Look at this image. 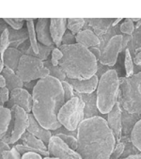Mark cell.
Returning <instances> with one entry per match:
<instances>
[{"instance_id": "obj_1", "label": "cell", "mask_w": 141, "mask_h": 159, "mask_svg": "<svg viewBox=\"0 0 141 159\" xmlns=\"http://www.w3.org/2000/svg\"><path fill=\"white\" fill-rule=\"evenodd\" d=\"M76 152L82 159H110L116 145L115 137L101 116L85 119L76 130Z\"/></svg>"}, {"instance_id": "obj_2", "label": "cell", "mask_w": 141, "mask_h": 159, "mask_svg": "<svg viewBox=\"0 0 141 159\" xmlns=\"http://www.w3.org/2000/svg\"><path fill=\"white\" fill-rule=\"evenodd\" d=\"M64 104V91L59 80L47 76L35 84L31 113L45 129L56 131L62 127L57 120V114Z\"/></svg>"}, {"instance_id": "obj_3", "label": "cell", "mask_w": 141, "mask_h": 159, "mask_svg": "<svg viewBox=\"0 0 141 159\" xmlns=\"http://www.w3.org/2000/svg\"><path fill=\"white\" fill-rule=\"evenodd\" d=\"M63 57L58 65L67 78L86 80L96 75L98 61L89 49L78 44L61 45L59 47Z\"/></svg>"}, {"instance_id": "obj_4", "label": "cell", "mask_w": 141, "mask_h": 159, "mask_svg": "<svg viewBox=\"0 0 141 159\" xmlns=\"http://www.w3.org/2000/svg\"><path fill=\"white\" fill-rule=\"evenodd\" d=\"M120 77L115 70H108L99 79L96 89V104L101 114H107L117 103Z\"/></svg>"}, {"instance_id": "obj_5", "label": "cell", "mask_w": 141, "mask_h": 159, "mask_svg": "<svg viewBox=\"0 0 141 159\" xmlns=\"http://www.w3.org/2000/svg\"><path fill=\"white\" fill-rule=\"evenodd\" d=\"M119 105L122 111L130 115L141 114V87L132 77L120 78Z\"/></svg>"}, {"instance_id": "obj_6", "label": "cell", "mask_w": 141, "mask_h": 159, "mask_svg": "<svg viewBox=\"0 0 141 159\" xmlns=\"http://www.w3.org/2000/svg\"><path fill=\"white\" fill-rule=\"evenodd\" d=\"M84 120L85 103L78 95L65 102L57 114V120L69 132H76L78 126Z\"/></svg>"}, {"instance_id": "obj_7", "label": "cell", "mask_w": 141, "mask_h": 159, "mask_svg": "<svg viewBox=\"0 0 141 159\" xmlns=\"http://www.w3.org/2000/svg\"><path fill=\"white\" fill-rule=\"evenodd\" d=\"M16 74L24 83H29L49 76V70L41 59L23 55L20 58Z\"/></svg>"}, {"instance_id": "obj_8", "label": "cell", "mask_w": 141, "mask_h": 159, "mask_svg": "<svg viewBox=\"0 0 141 159\" xmlns=\"http://www.w3.org/2000/svg\"><path fill=\"white\" fill-rule=\"evenodd\" d=\"M13 117V130L10 139V145H13L20 140L22 136L26 132L29 124V117L27 112L23 108L14 106L11 108Z\"/></svg>"}, {"instance_id": "obj_9", "label": "cell", "mask_w": 141, "mask_h": 159, "mask_svg": "<svg viewBox=\"0 0 141 159\" xmlns=\"http://www.w3.org/2000/svg\"><path fill=\"white\" fill-rule=\"evenodd\" d=\"M47 150L51 155L58 159H82L81 155L76 151L70 149L56 135L51 138L47 144Z\"/></svg>"}, {"instance_id": "obj_10", "label": "cell", "mask_w": 141, "mask_h": 159, "mask_svg": "<svg viewBox=\"0 0 141 159\" xmlns=\"http://www.w3.org/2000/svg\"><path fill=\"white\" fill-rule=\"evenodd\" d=\"M121 39L122 35H115L108 41L102 51V56L100 58L101 64L105 66H113L116 64L118 56L121 53Z\"/></svg>"}, {"instance_id": "obj_11", "label": "cell", "mask_w": 141, "mask_h": 159, "mask_svg": "<svg viewBox=\"0 0 141 159\" xmlns=\"http://www.w3.org/2000/svg\"><path fill=\"white\" fill-rule=\"evenodd\" d=\"M17 106L23 108L25 112L31 113L32 111V94L24 88L15 89L10 92V98L6 104V107L11 108L12 107Z\"/></svg>"}, {"instance_id": "obj_12", "label": "cell", "mask_w": 141, "mask_h": 159, "mask_svg": "<svg viewBox=\"0 0 141 159\" xmlns=\"http://www.w3.org/2000/svg\"><path fill=\"white\" fill-rule=\"evenodd\" d=\"M107 122L115 137L116 142L121 141L122 138V109L118 102L107 113Z\"/></svg>"}, {"instance_id": "obj_13", "label": "cell", "mask_w": 141, "mask_h": 159, "mask_svg": "<svg viewBox=\"0 0 141 159\" xmlns=\"http://www.w3.org/2000/svg\"><path fill=\"white\" fill-rule=\"evenodd\" d=\"M35 30H36V36L39 43L45 46H54L50 33V19L39 18L37 20Z\"/></svg>"}, {"instance_id": "obj_14", "label": "cell", "mask_w": 141, "mask_h": 159, "mask_svg": "<svg viewBox=\"0 0 141 159\" xmlns=\"http://www.w3.org/2000/svg\"><path fill=\"white\" fill-rule=\"evenodd\" d=\"M67 31L66 18H52L50 19V33L56 47L59 48L62 43V38Z\"/></svg>"}, {"instance_id": "obj_15", "label": "cell", "mask_w": 141, "mask_h": 159, "mask_svg": "<svg viewBox=\"0 0 141 159\" xmlns=\"http://www.w3.org/2000/svg\"><path fill=\"white\" fill-rule=\"evenodd\" d=\"M66 80L72 85L75 91L78 92V94L93 93L96 90L99 82V78L96 75L86 80H75V79H69V78H67Z\"/></svg>"}, {"instance_id": "obj_16", "label": "cell", "mask_w": 141, "mask_h": 159, "mask_svg": "<svg viewBox=\"0 0 141 159\" xmlns=\"http://www.w3.org/2000/svg\"><path fill=\"white\" fill-rule=\"evenodd\" d=\"M28 117H29V124H28L26 131H28L30 134H32L33 136L41 139L45 145H47L49 143L51 138L53 137L52 132L50 130L45 129L44 127H43L39 123V121L35 119V117L33 116L32 113H29Z\"/></svg>"}, {"instance_id": "obj_17", "label": "cell", "mask_w": 141, "mask_h": 159, "mask_svg": "<svg viewBox=\"0 0 141 159\" xmlns=\"http://www.w3.org/2000/svg\"><path fill=\"white\" fill-rule=\"evenodd\" d=\"M76 43L89 49L91 47H98L101 43L100 38L91 29H83L75 36Z\"/></svg>"}, {"instance_id": "obj_18", "label": "cell", "mask_w": 141, "mask_h": 159, "mask_svg": "<svg viewBox=\"0 0 141 159\" xmlns=\"http://www.w3.org/2000/svg\"><path fill=\"white\" fill-rule=\"evenodd\" d=\"M9 29V39H10V47L14 49H19L25 42L28 41V32L26 28H22L19 30L12 29L10 26Z\"/></svg>"}, {"instance_id": "obj_19", "label": "cell", "mask_w": 141, "mask_h": 159, "mask_svg": "<svg viewBox=\"0 0 141 159\" xmlns=\"http://www.w3.org/2000/svg\"><path fill=\"white\" fill-rule=\"evenodd\" d=\"M22 56H23V53L20 50L10 47L5 51V53L1 56V57L3 58L4 65L6 68H9L16 72Z\"/></svg>"}, {"instance_id": "obj_20", "label": "cell", "mask_w": 141, "mask_h": 159, "mask_svg": "<svg viewBox=\"0 0 141 159\" xmlns=\"http://www.w3.org/2000/svg\"><path fill=\"white\" fill-rule=\"evenodd\" d=\"M114 19H88L89 25L92 27V31L100 38L107 32L110 25H112Z\"/></svg>"}, {"instance_id": "obj_21", "label": "cell", "mask_w": 141, "mask_h": 159, "mask_svg": "<svg viewBox=\"0 0 141 159\" xmlns=\"http://www.w3.org/2000/svg\"><path fill=\"white\" fill-rule=\"evenodd\" d=\"M2 75L6 80V88L10 90V92L15 89H21L24 87V82L17 75L16 72L5 67L2 72Z\"/></svg>"}, {"instance_id": "obj_22", "label": "cell", "mask_w": 141, "mask_h": 159, "mask_svg": "<svg viewBox=\"0 0 141 159\" xmlns=\"http://www.w3.org/2000/svg\"><path fill=\"white\" fill-rule=\"evenodd\" d=\"M11 110L6 107H0V140L8 131L9 125L11 121Z\"/></svg>"}, {"instance_id": "obj_23", "label": "cell", "mask_w": 141, "mask_h": 159, "mask_svg": "<svg viewBox=\"0 0 141 159\" xmlns=\"http://www.w3.org/2000/svg\"><path fill=\"white\" fill-rule=\"evenodd\" d=\"M20 141L22 142L21 144H23V145H25V146H28L31 148H35V149H39V150L47 151V145H45L38 138H36L32 134H30L28 131H26L22 136V138L20 139Z\"/></svg>"}, {"instance_id": "obj_24", "label": "cell", "mask_w": 141, "mask_h": 159, "mask_svg": "<svg viewBox=\"0 0 141 159\" xmlns=\"http://www.w3.org/2000/svg\"><path fill=\"white\" fill-rule=\"evenodd\" d=\"M86 25V20L84 18H69L67 19V28L74 35H77Z\"/></svg>"}, {"instance_id": "obj_25", "label": "cell", "mask_w": 141, "mask_h": 159, "mask_svg": "<svg viewBox=\"0 0 141 159\" xmlns=\"http://www.w3.org/2000/svg\"><path fill=\"white\" fill-rule=\"evenodd\" d=\"M132 144L141 152V119H139L134 125L131 131Z\"/></svg>"}, {"instance_id": "obj_26", "label": "cell", "mask_w": 141, "mask_h": 159, "mask_svg": "<svg viewBox=\"0 0 141 159\" xmlns=\"http://www.w3.org/2000/svg\"><path fill=\"white\" fill-rule=\"evenodd\" d=\"M43 62H44L45 67L49 70V76L55 77L56 79L59 80L60 82H62V81L67 79V76H66L65 73L63 72V70L60 68L59 65H57V66L52 65L49 59H47V60H45Z\"/></svg>"}, {"instance_id": "obj_27", "label": "cell", "mask_w": 141, "mask_h": 159, "mask_svg": "<svg viewBox=\"0 0 141 159\" xmlns=\"http://www.w3.org/2000/svg\"><path fill=\"white\" fill-rule=\"evenodd\" d=\"M134 60L133 56L129 48L124 52V68H125V77H131L134 75Z\"/></svg>"}, {"instance_id": "obj_28", "label": "cell", "mask_w": 141, "mask_h": 159, "mask_svg": "<svg viewBox=\"0 0 141 159\" xmlns=\"http://www.w3.org/2000/svg\"><path fill=\"white\" fill-rule=\"evenodd\" d=\"M56 136H57L70 149L76 151V148H77V139H76V136L68 135V134H65V133H57V134H56Z\"/></svg>"}, {"instance_id": "obj_29", "label": "cell", "mask_w": 141, "mask_h": 159, "mask_svg": "<svg viewBox=\"0 0 141 159\" xmlns=\"http://www.w3.org/2000/svg\"><path fill=\"white\" fill-rule=\"evenodd\" d=\"M15 148L18 150V152L23 155L24 153L25 152H36V153H39L41 154L42 156H50V152L47 151H44V150H39V149H35V148H31V147H28V146H25V145H23V144H16L14 145Z\"/></svg>"}, {"instance_id": "obj_30", "label": "cell", "mask_w": 141, "mask_h": 159, "mask_svg": "<svg viewBox=\"0 0 141 159\" xmlns=\"http://www.w3.org/2000/svg\"><path fill=\"white\" fill-rule=\"evenodd\" d=\"M134 29H135L134 23L131 20V18H126L121 24V26H120V30L123 35H131L132 36Z\"/></svg>"}, {"instance_id": "obj_31", "label": "cell", "mask_w": 141, "mask_h": 159, "mask_svg": "<svg viewBox=\"0 0 141 159\" xmlns=\"http://www.w3.org/2000/svg\"><path fill=\"white\" fill-rule=\"evenodd\" d=\"M53 48H54V46H45L43 44L39 43V53L34 57H37V58L41 59L42 61H45L48 59L49 55H51Z\"/></svg>"}, {"instance_id": "obj_32", "label": "cell", "mask_w": 141, "mask_h": 159, "mask_svg": "<svg viewBox=\"0 0 141 159\" xmlns=\"http://www.w3.org/2000/svg\"><path fill=\"white\" fill-rule=\"evenodd\" d=\"M5 23L12 29H22L24 26V23L25 22V18H4Z\"/></svg>"}, {"instance_id": "obj_33", "label": "cell", "mask_w": 141, "mask_h": 159, "mask_svg": "<svg viewBox=\"0 0 141 159\" xmlns=\"http://www.w3.org/2000/svg\"><path fill=\"white\" fill-rule=\"evenodd\" d=\"M61 86H62V89H63V91H64V98H65V102L70 100L73 97H75V89L74 88L72 87L67 80H64L61 82Z\"/></svg>"}, {"instance_id": "obj_34", "label": "cell", "mask_w": 141, "mask_h": 159, "mask_svg": "<svg viewBox=\"0 0 141 159\" xmlns=\"http://www.w3.org/2000/svg\"><path fill=\"white\" fill-rule=\"evenodd\" d=\"M9 27V26H8ZM10 48V39H9V29L7 28L0 39V57L5 53V51Z\"/></svg>"}, {"instance_id": "obj_35", "label": "cell", "mask_w": 141, "mask_h": 159, "mask_svg": "<svg viewBox=\"0 0 141 159\" xmlns=\"http://www.w3.org/2000/svg\"><path fill=\"white\" fill-rule=\"evenodd\" d=\"M3 159H22V154L18 152L15 146H13L10 150L3 152Z\"/></svg>"}, {"instance_id": "obj_36", "label": "cell", "mask_w": 141, "mask_h": 159, "mask_svg": "<svg viewBox=\"0 0 141 159\" xmlns=\"http://www.w3.org/2000/svg\"><path fill=\"white\" fill-rule=\"evenodd\" d=\"M62 57H63V54H62L61 50L57 47H54L51 52V59H50L51 64L54 66H57Z\"/></svg>"}, {"instance_id": "obj_37", "label": "cell", "mask_w": 141, "mask_h": 159, "mask_svg": "<svg viewBox=\"0 0 141 159\" xmlns=\"http://www.w3.org/2000/svg\"><path fill=\"white\" fill-rule=\"evenodd\" d=\"M124 150H125V143L124 142H122V141L116 142V145H115V148L113 150V152L111 154L110 159H118L123 153Z\"/></svg>"}, {"instance_id": "obj_38", "label": "cell", "mask_w": 141, "mask_h": 159, "mask_svg": "<svg viewBox=\"0 0 141 159\" xmlns=\"http://www.w3.org/2000/svg\"><path fill=\"white\" fill-rule=\"evenodd\" d=\"M76 43V41H75V35H74L72 32H70V31H66L63 38H62V43L61 45H70V44H75Z\"/></svg>"}, {"instance_id": "obj_39", "label": "cell", "mask_w": 141, "mask_h": 159, "mask_svg": "<svg viewBox=\"0 0 141 159\" xmlns=\"http://www.w3.org/2000/svg\"><path fill=\"white\" fill-rule=\"evenodd\" d=\"M10 98V90L7 88L0 89V107H4Z\"/></svg>"}, {"instance_id": "obj_40", "label": "cell", "mask_w": 141, "mask_h": 159, "mask_svg": "<svg viewBox=\"0 0 141 159\" xmlns=\"http://www.w3.org/2000/svg\"><path fill=\"white\" fill-rule=\"evenodd\" d=\"M132 41V36L131 35H122L121 39V53H124L125 50L128 48L129 43Z\"/></svg>"}, {"instance_id": "obj_41", "label": "cell", "mask_w": 141, "mask_h": 159, "mask_svg": "<svg viewBox=\"0 0 141 159\" xmlns=\"http://www.w3.org/2000/svg\"><path fill=\"white\" fill-rule=\"evenodd\" d=\"M133 60H134V64H136L137 66L141 67V46H139L138 48H136L134 50Z\"/></svg>"}, {"instance_id": "obj_42", "label": "cell", "mask_w": 141, "mask_h": 159, "mask_svg": "<svg viewBox=\"0 0 141 159\" xmlns=\"http://www.w3.org/2000/svg\"><path fill=\"white\" fill-rule=\"evenodd\" d=\"M22 159H43V157L36 152H25L22 155Z\"/></svg>"}, {"instance_id": "obj_43", "label": "cell", "mask_w": 141, "mask_h": 159, "mask_svg": "<svg viewBox=\"0 0 141 159\" xmlns=\"http://www.w3.org/2000/svg\"><path fill=\"white\" fill-rule=\"evenodd\" d=\"M89 51L95 57L97 61H100V58H101V56H102V51L100 50V48L99 47H91V48H89Z\"/></svg>"}, {"instance_id": "obj_44", "label": "cell", "mask_w": 141, "mask_h": 159, "mask_svg": "<svg viewBox=\"0 0 141 159\" xmlns=\"http://www.w3.org/2000/svg\"><path fill=\"white\" fill-rule=\"evenodd\" d=\"M11 147L9 144L5 143L4 141L0 140V159H3V152L6 150H10Z\"/></svg>"}, {"instance_id": "obj_45", "label": "cell", "mask_w": 141, "mask_h": 159, "mask_svg": "<svg viewBox=\"0 0 141 159\" xmlns=\"http://www.w3.org/2000/svg\"><path fill=\"white\" fill-rule=\"evenodd\" d=\"M8 25L5 23V21L3 19H0V39H1V36L3 34L4 31L8 28Z\"/></svg>"}, {"instance_id": "obj_46", "label": "cell", "mask_w": 141, "mask_h": 159, "mask_svg": "<svg viewBox=\"0 0 141 159\" xmlns=\"http://www.w3.org/2000/svg\"><path fill=\"white\" fill-rule=\"evenodd\" d=\"M131 77L141 87V72H138L137 74H134V75Z\"/></svg>"}, {"instance_id": "obj_47", "label": "cell", "mask_w": 141, "mask_h": 159, "mask_svg": "<svg viewBox=\"0 0 141 159\" xmlns=\"http://www.w3.org/2000/svg\"><path fill=\"white\" fill-rule=\"evenodd\" d=\"M3 88H6V80L4 76L1 75H0V89H3Z\"/></svg>"}, {"instance_id": "obj_48", "label": "cell", "mask_w": 141, "mask_h": 159, "mask_svg": "<svg viewBox=\"0 0 141 159\" xmlns=\"http://www.w3.org/2000/svg\"><path fill=\"white\" fill-rule=\"evenodd\" d=\"M123 159H141V154H132Z\"/></svg>"}, {"instance_id": "obj_49", "label": "cell", "mask_w": 141, "mask_h": 159, "mask_svg": "<svg viewBox=\"0 0 141 159\" xmlns=\"http://www.w3.org/2000/svg\"><path fill=\"white\" fill-rule=\"evenodd\" d=\"M121 21H122V19H121V18L114 19V21H113V23H112V26H116V25H118V23H119V22H121Z\"/></svg>"}, {"instance_id": "obj_50", "label": "cell", "mask_w": 141, "mask_h": 159, "mask_svg": "<svg viewBox=\"0 0 141 159\" xmlns=\"http://www.w3.org/2000/svg\"><path fill=\"white\" fill-rule=\"evenodd\" d=\"M43 159H58L57 157H54V156H44V158H43Z\"/></svg>"}, {"instance_id": "obj_51", "label": "cell", "mask_w": 141, "mask_h": 159, "mask_svg": "<svg viewBox=\"0 0 141 159\" xmlns=\"http://www.w3.org/2000/svg\"><path fill=\"white\" fill-rule=\"evenodd\" d=\"M0 61H1V57H0Z\"/></svg>"}]
</instances>
